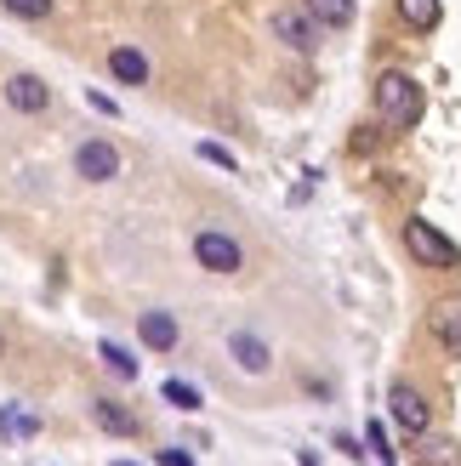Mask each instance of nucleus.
Wrapping results in <instances>:
<instances>
[{
	"label": "nucleus",
	"mask_w": 461,
	"mask_h": 466,
	"mask_svg": "<svg viewBox=\"0 0 461 466\" xmlns=\"http://www.w3.org/2000/svg\"><path fill=\"white\" fill-rule=\"evenodd\" d=\"M422 86L399 75V68H382L376 75V114H382V126L387 131H416L422 126Z\"/></svg>",
	"instance_id": "nucleus-1"
},
{
	"label": "nucleus",
	"mask_w": 461,
	"mask_h": 466,
	"mask_svg": "<svg viewBox=\"0 0 461 466\" xmlns=\"http://www.w3.org/2000/svg\"><path fill=\"white\" fill-rule=\"evenodd\" d=\"M405 250L416 256L422 268H439V273H456V268H461V250H456L433 222H422V217H410V222H405Z\"/></svg>",
	"instance_id": "nucleus-2"
},
{
	"label": "nucleus",
	"mask_w": 461,
	"mask_h": 466,
	"mask_svg": "<svg viewBox=\"0 0 461 466\" xmlns=\"http://www.w3.org/2000/svg\"><path fill=\"white\" fill-rule=\"evenodd\" d=\"M194 262H200L205 273H240V268H245V250H240L234 233L200 228V233H194Z\"/></svg>",
	"instance_id": "nucleus-3"
},
{
	"label": "nucleus",
	"mask_w": 461,
	"mask_h": 466,
	"mask_svg": "<svg viewBox=\"0 0 461 466\" xmlns=\"http://www.w3.org/2000/svg\"><path fill=\"white\" fill-rule=\"evenodd\" d=\"M387 410H394V427L399 432H410V438H427V427H433V410H427V399L410 381H394L387 387Z\"/></svg>",
	"instance_id": "nucleus-4"
},
{
	"label": "nucleus",
	"mask_w": 461,
	"mask_h": 466,
	"mask_svg": "<svg viewBox=\"0 0 461 466\" xmlns=\"http://www.w3.org/2000/svg\"><path fill=\"white\" fill-rule=\"evenodd\" d=\"M75 177H86V182H114V177H120V148L103 143V137H86V143L75 148Z\"/></svg>",
	"instance_id": "nucleus-5"
},
{
	"label": "nucleus",
	"mask_w": 461,
	"mask_h": 466,
	"mask_svg": "<svg viewBox=\"0 0 461 466\" xmlns=\"http://www.w3.org/2000/svg\"><path fill=\"white\" fill-rule=\"evenodd\" d=\"M273 35H280V46H291V52H313L319 46V23L308 17V6H280L273 12Z\"/></svg>",
	"instance_id": "nucleus-6"
},
{
	"label": "nucleus",
	"mask_w": 461,
	"mask_h": 466,
	"mask_svg": "<svg viewBox=\"0 0 461 466\" xmlns=\"http://www.w3.org/2000/svg\"><path fill=\"white\" fill-rule=\"evenodd\" d=\"M6 103H12L17 114H46L52 91H46V80H40V75H12V80H6Z\"/></svg>",
	"instance_id": "nucleus-7"
},
{
	"label": "nucleus",
	"mask_w": 461,
	"mask_h": 466,
	"mask_svg": "<svg viewBox=\"0 0 461 466\" xmlns=\"http://www.w3.org/2000/svg\"><path fill=\"white\" fill-rule=\"evenodd\" d=\"M394 12L410 35H433L439 29V17H445V0H394Z\"/></svg>",
	"instance_id": "nucleus-8"
},
{
	"label": "nucleus",
	"mask_w": 461,
	"mask_h": 466,
	"mask_svg": "<svg viewBox=\"0 0 461 466\" xmlns=\"http://www.w3.org/2000/svg\"><path fill=\"white\" fill-rule=\"evenodd\" d=\"M137 336H143L149 353H171L182 330H177V319H171V313H143V319H137Z\"/></svg>",
	"instance_id": "nucleus-9"
},
{
	"label": "nucleus",
	"mask_w": 461,
	"mask_h": 466,
	"mask_svg": "<svg viewBox=\"0 0 461 466\" xmlns=\"http://www.w3.org/2000/svg\"><path fill=\"white\" fill-rule=\"evenodd\" d=\"M228 353H234V364L245 370V376H268V347L257 341V336H251V330H234V336H228Z\"/></svg>",
	"instance_id": "nucleus-10"
},
{
	"label": "nucleus",
	"mask_w": 461,
	"mask_h": 466,
	"mask_svg": "<svg viewBox=\"0 0 461 466\" xmlns=\"http://www.w3.org/2000/svg\"><path fill=\"white\" fill-rule=\"evenodd\" d=\"M108 75L120 86H149V57L137 52V46H114V52H108Z\"/></svg>",
	"instance_id": "nucleus-11"
},
{
	"label": "nucleus",
	"mask_w": 461,
	"mask_h": 466,
	"mask_svg": "<svg viewBox=\"0 0 461 466\" xmlns=\"http://www.w3.org/2000/svg\"><path fill=\"white\" fill-rule=\"evenodd\" d=\"M91 415H97V427L114 432V438H137V432H143V421H137L131 410H120L114 399H91Z\"/></svg>",
	"instance_id": "nucleus-12"
},
{
	"label": "nucleus",
	"mask_w": 461,
	"mask_h": 466,
	"mask_svg": "<svg viewBox=\"0 0 461 466\" xmlns=\"http://www.w3.org/2000/svg\"><path fill=\"white\" fill-rule=\"evenodd\" d=\"M433 336H439L450 353H461V296H450V301L433 308Z\"/></svg>",
	"instance_id": "nucleus-13"
},
{
	"label": "nucleus",
	"mask_w": 461,
	"mask_h": 466,
	"mask_svg": "<svg viewBox=\"0 0 461 466\" xmlns=\"http://www.w3.org/2000/svg\"><path fill=\"white\" fill-rule=\"evenodd\" d=\"M308 17L319 23V29H348L353 23V0H302Z\"/></svg>",
	"instance_id": "nucleus-14"
},
{
	"label": "nucleus",
	"mask_w": 461,
	"mask_h": 466,
	"mask_svg": "<svg viewBox=\"0 0 461 466\" xmlns=\"http://www.w3.org/2000/svg\"><path fill=\"white\" fill-rule=\"evenodd\" d=\"M97 353H103V364H108V370H114V376H120V381H131V376H137V359L126 353V347H120V341H103V347H97Z\"/></svg>",
	"instance_id": "nucleus-15"
},
{
	"label": "nucleus",
	"mask_w": 461,
	"mask_h": 466,
	"mask_svg": "<svg viewBox=\"0 0 461 466\" xmlns=\"http://www.w3.org/2000/svg\"><path fill=\"white\" fill-rule=\"evenodd\" d=\"M159 399H166L171 410H200V387H189V381H166V387H159Z\"/></svg>",
	"instance_id": "nucleus-16"
},
{
	"label": "nucleus",
	"mask_w": 461,
	"mask_h": 466,
	"mask_svg": "<svg viewBox=\"0 0 461 466\" xmlns=\"http://www.w3.org/2000/svg\"><path fill=\"white\" fill-rule=\"evenodd\" d=\"M0 6H6L12 17H23V23H46V17H52V6H57V0H0Z\"/></svg>",
	"instance_id": "nucleus-17"
},
{
	"label": "nucleus",
	"mask_w": 461,
	"mask_h": 466,
	"mask_svg": "<svg viewBox=\"0 0 461 466\" xmlns=\"http://www.w3.org/2000/svg\"><path fill=\"white\" fill-rule=\"evenodd\" d=\"M416 461H422V466H461L456 444H445V438H439V444H433V438H427V444L416 450Z\"/></svg>",
	"instance_id": "nucleus-18"
},
{
	"label": "nucleus",
	"mask_w": 461,
	"mask_h": 466,
	"mask_svg": "<svg viewBox=\"0 0 461 466\" xmlns=\"http://www.w3.org/2000/svg\"><path fill=\"white\" fill-rule=\"evenodd\" d=\"M0 432H12V438H35L40 421H35V415H17V410H0Z\"/></svg>",
	"instance_id": "nucleus-19"
},
{
	"label": "nucleus",
	"mask_w": 461,
	"mask_h": 466,
	"mask_svg": "<svg viewBox=\"0 0 461 466\" xmlns=\"http://www.w3.org/2000/svg\"><path fill=\"white\" fill-rule=\"evenodd\" d=\"M200 159H211V166H217V171H240V159H234V154H228L222 143H200Z\"/></svg>",
	"instance_id": "nucleus-20"
},
{
	"label": "nucleus",
	"mask_w": 461,
	"mask_h": 466,
	"mask_svg": "<svg viewBox=\"0 0 461 466\" xmlns=\"http://www.w3.org/2000/svg\"><path fill=\"white\" fill-rule=\"evenodd\" d=\"M364 444H371V455L394 461V444H387V427H382V421H371V427H364Z\"/></svg>",
	"instance_id": "nucleus-21"
},
{
	"label": "nucleus",
	"mask_w": 461,
	"mask_h": 466,
	"mask_svg": "<svg viewBox=\"0 0 461 466\" xmlns=\"http://www.w3.org/2000/svg\"><path fill=\"white\" fill-rule=\"evenodd\" d=\"M159 466H194V461L182 455V450H159Z\"/></svg>",
	"instance_id": "nucleus-22"
},
{
	"label": "nucleus",
	"mask_w": 461,
	"mask_h": 466,
	"mask_svg": "<svg viewBox=\"0 0 461 466\" xmlns=\"http://www.w3.org/2000/svg\"><path fill=\"white\" fill-rule=\"evenodd\" d=\"M0 359H6V336H0Z\"/></svg>",
	"instance_id": "nucleus-23"
},
{
	"label": "nucleus",
	"mask_w": 461,
	"mask_h": 466,
	"mask_svg": "<svg viewBox=\"0 0 461 466\" xmlns=\"http://www.w3.org/2000/svg\"><path fill=\"white\" fill-rule=\"evenodd\" d=\"M114 466H137V461H114Z\"/></svg>",
	"instance_id": "nucleus-24"
}]
</instances>
